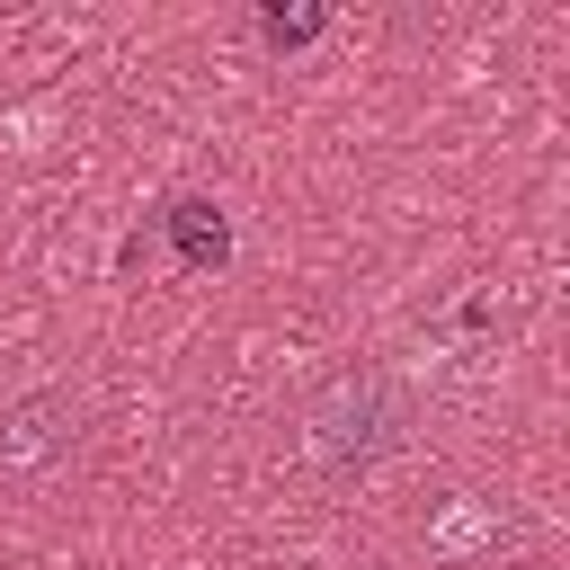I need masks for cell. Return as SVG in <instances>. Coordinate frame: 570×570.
Returning <instances> with one entry per match:
<instances>
[{
    "label": "cell",
    "mask_w": 570,
    "mask_h": 570,
    "mask_svg": "<svg viewBox=\"0 0 570 570\" xmlns=\"http://www.w3.org/2000/svg\"><path fill=\"white\" fill-rule=\"evenodd\" d=\"M169 232H178V258H187V267H223V258H232V223H223L214 205H178Z\"/></svg>",
    "instance_id": "2"
},
{
    "label": "cell",
    "mask_w": 570,
    "mask_h": 570,
    "mask_svg": "<svg viewBox=\"0 0 570 570\" xmlns=\"http://www.w3.org/2000/svg\"><path fill=\"white\" fill-rule=\"evenodd\" d=\"M258 36H267L276 53H285V45H312V36H321V9H267Z\"/></svg>",
    "instance_id": "3"
},
{
    "label": "cell",
    "mask_w": 570,
    "mask_h": 570,
    "mask_svg": "<svg viewBox=\"0 0 570 570\" xmlns=\"http://www.w3.org/2000/svg\"><path fill=\"white\" fill-rule=\"evenodd\" d=\"M312 463L321 472H365L374 454H392L401 445V392L383 383V374H347V383H330L321 392V410H312Z\"/></svg>",
    "instance_id": "1"
}]
</instances>
